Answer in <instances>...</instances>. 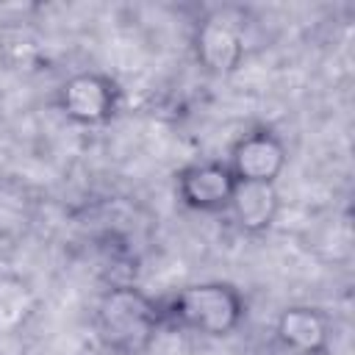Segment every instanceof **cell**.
<instances>
[{"label":"cell","mask_w":355,"mask_h":355,"mask_svg":"<svg viewBox=\"0 0 355 355\" xmlns=\"http://www.w3.org/2000/svg\"><path fill=\"white\" fill-rule=\"evenodd\" d=\"M55 108L75 125L97 128L122 108V89L105 72H75L55 89Z\"/></svg>","instance_id":"obj_4"},{"label":"cell","mask_w":355,"mask_h":355,"mask_svg":"<svg viewBox=\"0 0 355 355\" xmlns=\"http://www.w3.org/2000/svg\"><path fill=\"white\" fill-rule=\"evenodd\" d=\"M227 214L236 227L247 236H261L272 230L280 214V191L277 183H236Z\"/></svg>","instance_id":"obj_8"},{"label":"cell","mask_w":355,"mask_h":355,"mask_svg":"<svg viewBox=\"0 0 355 355\" xmlns=\"http://www.w3.org/2000/svg\"><path fill=\"white\" fill-rule=\"evenodd\" d=\"M164 319L208 338H225L247 316V302L233 283L202 280L178 288L164 305Z\"/></svg>","instance_id":"obj_2"},{"label":"cell","mask_w":355,"mask_h":355,"mask_svg":"<svg viewBox=\"0 0 355 355\" xmlns=\"http://www.w3.org/2000/svg\"><path fill=\"white\" fill-rule=\"evenodd\" d=\"M225 164L241 183H277L288 164V150L272 128H252L230 144Z\"/></svg>","instance_id":"obj_5"},{"label":"cell","mask_w":355,"mask_h":355,"mask_svg":"<svg viewBox=\"0 0 355 355\" xmlns=\"http://www.w3.org/2000/svg\"><path fill=\"white\" fill-rule=\"evenodd\" d=\"M236 175L225 161H194L178 169L175 175V194L183 208L197 214H219L227 211Z\"/></svg>","instance_id":"obj_6"},{"label":"cell","mask_w":355,"mask_h":355,"mask_svg":"<svg viewBox=\"0 0 355 355\" xmlns=\"http://www.w3.org/2000/svg\"><path fill=\"white\" fill-rule=\"evenodd\" d=\"M272 355H305V352H294V349H286V347H277V344H275Z\"/></svg>","instance_id":"obj_11"},{"label":"cell","mask_w":355,"mask_h":355,"mask_svg":"<svg viewBox=\"0 0 355 355\" xmlns=\"http://www.w3.org/2000/svg\"><path fill=\"white\" fill-rule=\"evenodd\" d=\"M36 308L33 288L25 277L0 272V333L19 330Z\"/></svg>","instance_id":"obj_9"},{"label":"cell","mask_w":355,"mask_h":355,"mask_svg":"<svg viewBox=\"0 0 355 355\" xmlns=\"http://www.w3.org/2000/svg\"><path fill=\"white\" fill-rule=\"evenodd\" d=\"M333 338L330 316L313 305H288L277 313L275 322V344L305 352V355H327Z\"/></svg>","instance_id":"obj_7"},{"label":"cell","mask_w":355,"mask_h":355,"mask_svg":"<svg viewBox=\"0 0 355 355\" xmlns=\"http://www.w3.org/2000/svg\"><path fill=\"white\" fill-rule=\"evenodd\" d=\"M33 222V200L17 183H0V241H17Z\"/></svg>","instance_id":"obj_10"},{"label":"cell","mask_w":355,"mask_h":355,"mask_svg":"<svg viewBox=\"0 0 355 355\" xmlns=\"http://www.w3.org/2000/svg\"><path fill=\"white\" fill-rule=\"evenodd\" d=\"M164 308L139 286L108 288L94 311L97 338L116 355H141L164 324Z\"/></svg>","instance_id":"obj_1"},{"label":"cell","mask_w":355,"mask_h":355,"mask_svg":"<svg viewBox=\"0 0 355 355\" xmlns=\"http://www.w3.org/2000/svg\"><path fill=\"white\" fill-rule=\"evenodd\" d=\"M194 61L214 78L233 75L247 55V17L239 8H214L197 25L191 36Z\"/></svg>","instance_id":"obj_3"}]
</instances>
